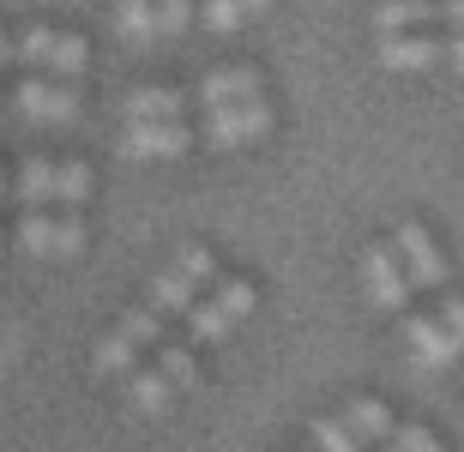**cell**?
<instances>
[{
	"instance_id": "8992f818",
	"label": "cell",
	"mask_w": 464,
	"mask_h": 452,
	"mask_svg": "<svg viewBox=\"0 0 464 452\" xmlns=\"http://www.w3.org/2000/svg\"><path fill=\"white\" fill-rule=\"evenodd\" d=\"M266 133H272V109H266V97H241V103L206 109V145H218V151L259 145Z\"/></svg>"
},
{
	"instance_id": "d6986e66",
	"label": "cell",
	"mask_w": 464,
	"mask_h": 452,
	"mask_svg": "<svg viewBox=\"0 0 464 452\" xmlns=\"http://www.w3.org/2000/svg\"><path fill=\"white\" fill-rule=\"evenodd\" d=\"M115 31L127 36V43H157V0H121L115 6Z\"/></svg>"
},
{
	"instance_id": "83f0119b",
	"label": "cell",
	"mask_w": 464,
	"mask_h": 452,
	"mask_svg": "<svg viewBox=\"0 0 464 452\" xmlns=\"http://www.w3.org/2000/svg\"><path fill=\"white\" fill-rule=\"evenodd\" d=\"M18 61V36H0V67H13Z\"/></svg>"
},
{
	"instance_id": "52a82bcc",
	"label": "cell",
	"mask_w": 464,
	"mask_h": 452,
	"mask_svg": "<svg viewBox=\"0 0 464 452\" xmlns=\"http://www.w3.org/2000/svg\"><path fill=\"white\" fill-rule=\"evenodd\" d=\"M362 284H368V302L386 308V313H404V302H411V290H416L392 242H374L362 254Z\"/></svg>"
},
{
	"instance_id": "8fae6325",
	"label": "cell",
	"mask_w": 464,
	"mask_h": 452,
	"mask_svg": "<svg viewBox=\"0 0 464 452\" xmlns=\"http://www.w3.org/2000/svg\"><path fill=\"white\" fill-rule=\"evenodd\" d=\"M404 344H411V356L422 368H452L464 356V344L447 332L440 313H434V320H429V313H404Z\"/></svg>"
},
{
	"instance_id": "7402d4cb",
	"label": "cell",
	"mask_w": 464,
	"mask_h": 452,
	"mask_svg": "<svg viewBox=\"0 0 464 452\" xmlns=\"http://www.w3.org/2000/svg\"><path fill=\"white\" fill-rule=\"evenodd\" d=\"M157 368H163V374H169V380L181 386V392H188V386H199V362H193V350L163 344V350H157Z\"/></svg>"
},
{
	"instance_id": "44dd1931",
	"label": "cell",
	"mask_w": 464,
	"mask_h": 452,
	"mask_svg": "<svg viewBox=\"0 0 464 452\" xmlns=\"http://www.w3.org/2000/svg\"><path fill=\"white\" fill-rule=\"evenodd\" d=\"M199 24L218 31V36H229V31L247 24V6H241V0H206V6H199Z\"/></svg>"
},
{
	"instance_id": "ba28073f",
	"label": "cell",
	"mask_w": 464,
	"mask_h": 452,
	"mask_svg": "<svg viewBox=\"0 0 464 452\" xmlns=\"http://www.w3.org/2000/svg\"><path fill=\"white\" fill-rule=\"evenodd\" d=\"M13 109L36 127H67L79 115V97H72L61 79H18L13 85Z\"/></svg>"
},
{
	"instance_id": "9c48e42d",
	"label": "cell",
	"mask_w": 464,
	"mask_h": 452,
	"mask_svg": "<svg viewBox=\"0 0 464 452\" xmlns=\"http://www.w3.org/2000/svg\"><path fill=\"white\" fill-rule=\"evenodd\" d=\"M380 67L386 72H429L447 61V36H422V31H386L380 36Z\"/></svg>"
},
{
	"instance_id": "d4e9b609",
	"label": "cell",
	"mask_w": 464,
	"mask_h": 452,
	"mask_svg": "<svg viewBox=\"0 0 464 452\" xmlns=\"http://www.w3.org/2000/svg\"><path fill=\"white\" fill-rule=\"evenodd\" d=\"M440 320H447V332L464 344V302H459V296H447V302H440Z\"/></svg>"
},
{
	"instance_id": "9a60e30c",
	"label": "cell",
	"mask_w": 464,
	"mask_h": 452,
	"mask_svg": "<svg viewBox=\"0 0 464 452\" xmlns=\"http://www.w3.org/2000/svg\"><path fill=\"white\" fill-rule=\"evenodd\" d=\"M181 91L175 85H139V91H127V103H121V115L127 121H181Z\"/></svg>"
},
{
	"instance_id": "30bf717a",
	"label": "cell",
	"mask_w": 464,
	"mask_h": 452,
	"mask_svg": "<svg viewBox=\"0 0 464 452\" xmlns=\"http://www.w3.org/2000/svg\"><path fill=\"white\" fill-rule=\"evenodd\" d=\"M392 247H398V260H404V272H411V284L447 290V260H440V247H434V236L422 224H398Z\"/></svg>"
},
{
	"instance_id": "7a4b0ae2",
	"label": "cell",
	"mask_w": 464,
	"mask_h": 452,
	"mask_svg": "<svg viewBox=\"0 0 464 452\" xmlns=\"http://www.w3.org/2000/svg\"><path fill=\"white\" fill-rule=\"evenodd\" d=\"M157 332H163V313H157L151 302L127 308V313H121V326L97 338V350H91V368H97L103 380H109V374H127V368L139 362V350L157 344Z\"/></svg>"
},
{
	"instance_id": "277c9868",
	"label": "cell",
	"mask_w": 464,
	"mask_h": 452,
	"mask_svg": "<svg viewBox=\"0 0 464 452\" xmlns=\"http://www.w3.org/2000/svg\"><path fill=\"white\" fill-rule=\"evenodd\" d=\"M18 247L36 254V260H72L79 247H85V224L67 211H49V206H31L18 217Z\"/></svg>"
},
{
	"instance_id": "4fadbf2b",
	"label": "cell",
	"mask_w": 464,
	"mask_h": 452,
	"mask_svg": "<svg viewBox=\"0 0 464 452\" xmlns=\"http://www.w3.org/2000/svg\"><path fill=\"white\" fill-rule=\"evenodd\" d=\"M241 97H266L259 67H218V72H206V79H199V103H206V109L241 103Z\"/></svg>"
},
{
	"instance_id": "4dcf8cb0",
	"label": "cell",
	"mask_w": 464,
	"mask_h": 452,
	"mask_svg": "<svg viewBox=\"0 0 464 452\" xmlns=\"http://www.w3.org/2000/svg\"><path fill=\"white\" fill-rule=\"evenodd\" d=\"M0 109H6V97H0Z\"/></svg>"
},
{
	"instance_id": "f1b7e54d",
	"label": "cell",
	"mask_w": 464,
	"mask_h": 452,
	"mask_svg": "<svg viewBox=\"0 0 464 452\" xmlns=\"http://www.w3.org/2000/svg\"><path fill=\"white\" fill-rule=\"evenodd\" d=\"M241 6H247V18H259L266 6H272V0H241Z\"/></svg>"
},
{
	"instance_id": "484cf974",
	"label": "cell",
	"mask_w": 464,
	"mask_h": 452,
	"mask_svg": "<svg viewBox=\"0 0 464 452\" xmlns=\"http://www.w3.org/2000/svg\"><path fill=\"white\" fill-rule=\"evenodd\" d=\"M447 61L464 72V31H459V36H447Z\"/></svg>"
},
{
	"instance_id": "7c38bea8",
	"label": "cell",
	"mask_w": 464,
	"mask_h": 452,
	"mask_svg": "<svg viewBox=\"0 0 464 452\" xmlns=\"http://www.w3.org/2000/svg\"><path fill=\"white\" fill-rule=\"evenodd\" d=\"M188 145H193V127H181V121H127V133H121V157H139V163L181 157Z\"/></svg>"
},
{
	"instance_id": "ffe728a7",
	"label": "cell",
	"mask_w": 464,
	"mask_h": 452,
	"mask_svg": "<svg viewBox=\"0 0 464 452\" xmlns=\"http://www.w3.org/2000/svg\"><path fill=\"white\" fill-rule=\"evenodd\" d=\"M308 440H314L320 452H362V435L350 428L344 417H314V422H308Z\"/></svg>"
},
{
	"instance_id": "ac0fdd59",
	"label": "cell",
	"mask_w": 464,
	"mask_h": 452,
	"mask_svg": "<svg viewBox=\"0 0 464 452\" xmlns=\"http://www.w3.org/2000/svg\"><path fill=\"white\" fill-rule=\"evenodd\" d=\"M344 422L356 428L362 440H392V428H398L392 410H386L380 399H350V404H344Z\"/></svg>"
},
{
	"instance_id": "cb8c5ba5",
	"label": "cell",
	"mask_w": 464,
	"mask_h": 452,
	"mask_svg": "<svg viewBox=\"0 0 464 452\" xmlns=\"http://www.w3.org/2000/svg\"><path fill=\"white\" fill-rule=\"evenodd\" d=\"M392 452H447L429 428H392Z\"/></svg>"
},
{
	"instance_id": "6da1fadb",
	"label": "cell",
	"mask_w": 464,
	"mask_h": 452,
	"mask_svg": "<svg viewBox=\"0 0 464 452\" xmlns=\"http://www.w3.org/2000/svg\"><path fill=\"white\" fill-rule=\"evenodd\" d=\"M18 206H85L91 199V169L79 157L54 163V157H24V169L13 181Z\"/></svg>"
},
{
	"instance_id": "5b68a950",
	"label": "cell",
	"mask_w": 464,
	"mask_h": 452,
	"mask_svg": "<svg viewBox=\"0 0 464 452\" xmlns=\"http://www.w3.org/2000/svg\"><path fill=\"white\" fill-rule=\"evenodd\" d=\"M18 67H43L54 79H79L91 67V49H85V36H72V31L31 24V31L18 36Z\"/></svg>"
},
{
	"instance_id": "4316f807",
	"label": "cell",
	"mask_w": 464,
	"mask_h": 452,
	"mask_svg": "<svg viewBox=\"0 0 464 452\" xmlns=\"http://www.w3.org/2000/svg\"><path fill=\"white\" fill-rule=\"evenodd\" d=\"M440 6H447V24H452V31H464V0H440Z\"/></svg>"
},
{
	"instance_id": "e0dca14e",
	"label": "cell",
	"mask_w": 464,
	"mask_h": 452,
	"mask_svg": "<svg viewBox=\"0 0 464 452\" xmlns=\"http://www.w3.org/2000/svg\"><path fill=\"white\" fill-rule=\"evenodd\" d=\"M175 392H181V386H175L163 368H145V374H133V410H139V417H163V410L175 404Z\"/></svg>"
},
{
	"instance_id": "3957f363",
	"label": "cell",
	"mask_w": 464,
	"mask_h": 452,
	"mask_svg": "<svg viewBox=\"0 0 464 452\" xmlns=\"http://www.w3.org/2000/svg\"><path fill=\"white\" fill-rule=\"evenodd\" d=\"M218 272V260H211V247H175V260L157 272L151 284H145V302H151L157 313H188L193 308V290Z\"/></svg>"
},
{
	"instance_id": "2e32d148",
	"label": "cell",
	"mask_w": 464,
	"mask_h": 452,
	"mask_svg": "<svg viewBox=\"0 0 464 452\" xmlns=\"http://www.w3.org/2000/svg\"><path fill=\"white\" fill-rule=\"evenodd\" d=\"M229 326H236V308H229L224 296L193 302V308H188V332H193V344H224Z\"/></svg>"
},
{
	"instance_id": "5bb4252c",
	"label": "cell",
	"mask_w": 464,
	"mask_h": 452,
	"mask_svg": "<svg viewBox=\"0 0 464 452\" xmlns=\"http://www.w3.org/2000/svg\"><path fill=\"white\" fill-rule=\"evenodd\" d=\"M422 24H447L440 0H380L374 6V31H422Z\"/></svg>"
},
{
	"instance_id": "f546056e",
	"label": "cell",
	"mask_w": 464,
	"mask_h": 452,
	"mask_svg": "<svg viewBox=\"0 0 464 452\" xmlns=\"http://www.w3.org/2000/svg\"><path fill=\"white\" fill-rule=\"evenodd\" d=\"M6 193H13V181H6V169H0V199H6Z\"/></svg>"
},
{
	"instance_id": "1f68e13d",
	"label": "cell",
	"mask_w": 464,
	"mask_h": 452,
	"mask_svg": "<svg viewBox=\"0 0 464 452\" xmlns=\"http://www.w3.org/2000/svg\"><path fill=\"white\" fill-rule=\"evenodd\" d=\"M0 242H6V236H0Z\"/></svg>"
},
{
	"instance_id": "603a6c76",
	"label": "cell",
	"mask_w": 464,
	"mask_h": 452,
	"mask_svg": "<svg viewBox=\"0 0 464 452\" xmlns=\"http://www.w3.org/2000/svg\"><path fill=\"white\" fill-rule=\"evenodd\" d=\"M193 18H199L193 0H157V31H163V36H181Z\"/></svg>"
}]
</instances>
